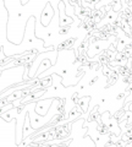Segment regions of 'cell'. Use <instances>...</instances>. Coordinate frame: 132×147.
Listing matches in <instances>:
<instances>
[{
    "label": "cell",
    "instance_id": "1",
    "mask_svg": "<svg viewBox=\"0 0 132 147\" xmlns=\"http://www.w3.org/2000/svg\"><path fill=\"white\" fill-rule=\"evenodd\" d=\"M25 65H17L0 71V94L13 85L23 84V74L26 70Z\"/></svg>",
    "mask_w": 132,
    "mask_h": 147
},
{
    "label": "cell",
    "instance_id": "2",
    "mask_svg": "<svg viewBox=\"0 0 132 147\" xmlns=\"http://www.w3.org/2000/svg\"><path fill=\"white\" fill-rule=\"evenodd\" d=\"M0 147H19L16 142V120L7 121L0 115Z\"/></svg>",
    "mask_w": 132,
    "mask_h": 147
},
{
    "label": "cell",
    "instance_id": "3",
    "mask_svg": "<svg viewBox=\"0 0 132 147\" xmlns=\"http://www.w3.org/2000/svg\"><path fill=\"white\" fill-rule=\"evenodd\" d=\"M54 16H55V9L53 7L52 1H48L47 5H45V7L43 9V11H42V17H40V22H42V25L44 27H48L49 25L52 24Z\"/></svg>",
    "mask_w": 132,
    "mask_h": 147
},
{
    "label": "cell",
    "instance_id": "4",
    "mask_svg": "<svg viewBox=\"0 0 132 147\" xmlns=\"http://www.w3.org/2000/svg\"><path fill=\"white\" fill-rule=\"evenodd\" d=\"M54 102V98H42L37 100V104H36V112L40 115H47L49 109H50L52 104Z\"/></svg>",
    "mask_w": 132,
    "mask_h": 147
},
{
    "label": "cell",
    "instance_id": "5",
    "mask_svg": "<svg viewBox=\"0 0 132 147\" xmlns=\"http://www.w3.org/2000/svg\"><path fill=\"white\" fill-rule=\"evenodd\" d=\"M58 9H59V25H60V27H65V26H69L71 25L72 22H74V20H72L71 17L66 16L65 13V3L61 0V3L58 4Z\"/></svg>",
    "mask_w": 132,
    "mask_h": 147
},
{
    "label": "cell",
    "instance_id": "6",
    "mask_svg": "<svg viewBox=\"0 0 132 147\" xmlns=\"http://www.w3.org/2000/svg\"><path fill=\"white\" fill-rule=\"evenodd\" d=\"M34 131H36V130H34L33 127H32L29 115L27 114V115H26V119H25V124H23V140L27 139V137H29Z\"/></svg>",
    "mask_w": 132,
    "mask_h": 147
},
{
    "label": "cell",
    "instance_id": "7",
    "mask_svg": "<svg viewBox=\"0 0 132 147\" xmlns=\"http://www.w3.org/2000/svg\"><path fill=\"white\" fill-rule=\"evenodd\" d=\"M89 102V98L88 97H84V98H81L80 100V104H81V107L83 108V110H87V104Z\"/></svg>",
    "mask_w": 132,
    "mask_h": 147
},
{
    "label": "cell",
    "instance_id": "8",
    "mask_svg": "<svg viewBox=\"0 0 132 147\" xmlns=\"http://www.w3.org/2000/svg\"><path fill=\"white\" fill-rule=\"evenodd\" d=\"M0 64H1V63H0Z\"/></svg>",
    "mask_w": 132,
    "mask_h": 147
}]
</instances>
